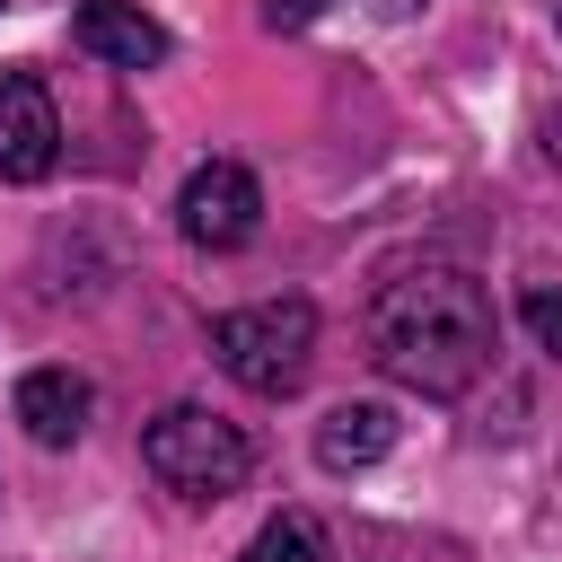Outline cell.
<instances>
[{
	"mask_svg": "<svg viewBox=\"0 0 562 562\" xmlns=\"http://www.w3.org/2000/svg\"><path fill=\"white\" fill-rule=\"evenodd\" d=\"M88 404H97V386L79 369H26L18 378V422H26L35 448H70L88 430Z\"/></svg>",
	"mask_w": 562,
	"mask_h": 562,
	"instance_id": "cell-7",
	"label": "cell"
},
{
	"mask_svg": "<svg viewBox=\"0 0 562 562\" xmlns=\"http://www.w3.org/2000/svg\"><path fill=\"white\" fill-rule=\"evenodd\" d=\"M255 220H263V184H255L237 158L193 167V176H184V193H176V228H184L193 246H211V255L246 246V237H255Z\"/></svg>",
	"mask_w": 562,
	"mask_h": 562,
	"instance_id": "cell-4",
	"label": "cell"
},
{
	"mask_svg": "<svg viewBox=\"0 0 562 562\" xmlns=\"http://www.w3.org/2000/svg\"><path fill=\"white\" fill-rule=\"evenodd\" d=\"M61 158V114L53 88L35 70H0V176L9 184H44Z\"/></svg>",
	"mask_w": 562,
	"mask_h": 562,
	"instance_id": "cell-5",
	"label": "cell"
},
{
	"mask_svg": "<svg viewBox=\"0 0 562 562\" xmlns=\"http://www.w3.org/2000/svg\"><path fill=\"white\" fill-rule=\"evenodd\" d=\"M140 465H149L176 501H228V492L246 483L255 448H246V430L220 422L211 404H167V413L140 430Z\"/></svg>",
	"mask_w": 562,
	"mask_h": 562,
	"instance_id": "cell-2",
	"label": "cell"
},
{
	"mask_svg": "<svg viewBox=\"0 0 562 562\" xmlns=\"http://www.w3.org/2000/svg\"><path fill=\"white\" fill-rule=\"evenodd\" d=\"M553 26H562V0H553Z\"/></svg>",
	"mask_w": 562,
	"mask_h": 562,
	"instance_id": "cell-13",
	"label": "cell"
},
{
	"mask_svg": "<svg viewBox=\"0 0 562 562\" xmlns=\"http://www.w3.org/2000/svg\"><path fill=\"white\" fill-rule=\"evenodd\" d=\"M237 562H325V527H316L307 509H281V518H263V527L246 536Z\"/></svg>",
	"mask_w": 562,
	"mask_h": 562,
	"instance_id": "cell-9",
	"label": "cell"
},
{
	"mask_svg": "<svg viewBox=\"0 0 562 562\" xmlns=\"http://www.w3.org/2000/svg\"><path fill=\"white\" fill-rule=\"evenodd\" d=\"M369 360L395 386L430 395V404L465 395L492 369V299H483V281L465 263H404L395 281H378V299H369Z\"/></svg>",
	"mask_w": 562,
	"mask_h": 562,
	"instance_id": "cell-1",
	"label": "cell"
},
{
	"mask_svg": "<svg viewBox=\"0 0 562 562\" xmlns=\"http://www.w3.org/2000/svg\"><path fill=\"white\" fill-rule=\"evenodd\" d=\"M518 316H527V334H536L544 351H562V290H527Z\"/></svg>",
	"mask_w": 562,
	"mask_h": 562,
	"instance_id": "cell-10",
	"label": "cell"
},
{
	"mask_svg": "<svg viewBox=\"0 0 562 562\" xmlns=\"http://www.w3.org/2000/svg\"><path fill=\"white\" fill-rule=\"evenodd\" d=\"M70 44L105 70H158L167 61V26L140 9V0H79L70 18Z\"/></svg>",
	"mask_w": 562,
	"mask_h": 562,
	"instance_id": "cell-6",
	"label": "cell"
},
{
	"mask_svg": "<svg viewBox=\"0 0 562 562\" xmlns=\"http://www.w3.org/2000/svg\"><path fill=\"white\" fill-rule=\"evenodd\" d=\"M378 18H413V0H378Z\"/></svg>",
	"mask_w": 562,
	"mask_h": 562,
	"instance_id": "cell-12",
	"label": "cell"
},
{
	"mask_svg": "<svg viewBox=\"0 0 562 562\" xmlns=\"http://www.w3.org/2000/svg\"><path fill=\"white\" fill-rule=\"evenodd\" d=\"M325 9H334V0H263V26H272V35H299V26H316Z\"/></svg>",
	"mask_w": 562,
	"mask_h": 562,
	"instance_id": "cell-11",
	"label": "cell"
},
{
	"mask_svg": "<svg viewBox=\"0 0 562 562\" xmlns=\"http://www.w3.org/2000/svg\"><path fill=\"white\" fill-rule=\"evenodd\" d=\"M307 351H316V307L307 299H255V307H228L211 325V360L246 395H290L307 378Z\"/></svg>",
	"mask_w": 562,
	"mask_h": 562,
	"instance_id": "cell-3",
	"label": "cell"
},
{
	"mask_svg": "<svg viewBox=\"0 0 562 562\" xmlns=\"http://www.w3.org/2000/svg\"><path fill=\"white\" fill-rule=\"evenodd\" d=\"M386 448H395V413L369 404V395H360V404H334V413L316 422V465H325V474H360V465H378Z\"/></svg>",
	"mask_w": 562,
	"mask_h": 562,
	"instance_id": "cell-8",
	"label": "cell"
}]
</instances>
